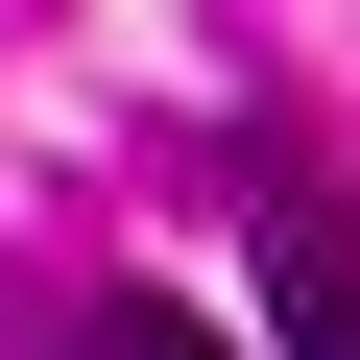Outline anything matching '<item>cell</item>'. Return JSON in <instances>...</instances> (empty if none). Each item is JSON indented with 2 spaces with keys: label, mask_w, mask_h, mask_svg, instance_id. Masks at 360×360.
<instances>
[{
  "label": "cell",
  "mask_w": 360,
  "mask_h": 360,
  "mask_svg": "<svg viewBox=\"0 0 360 360\" xmlns=\"http://www.w3.org/2000/svg\"><path fill=\"white\" fill-rule=\"evenodd\" d=\"M240 264H264V336H288V360H360V217L312 193V168L264 193V240H240Z\"/></svg>",
  "instance_id": "obj_1"
},
{
  "label": "cell",
  "mask_w": 360,
  "mask_h": 360,
  "mask_svg": "<svg viewBox=\"0 0 360 360\" xmlns=\"http://www.w3.org/2000/svg\"><path fill=\"white\" fill-rule=\"evenodd\" d=\"M72 360H240V336H217V312H168V288H96V312H72Z\"/></svg>",
  "instance_id": "obj_2"
}]
</instances>
